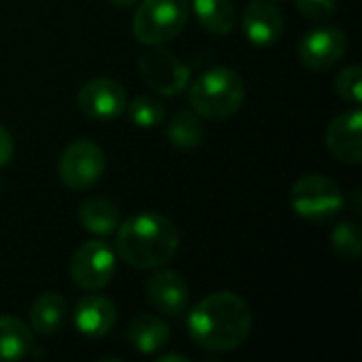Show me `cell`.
<instances>
[{"label":"cell","mask_w":362,"mask_h":362,"mask_svg":"<svg viewBox=\"0 0 362 362\" xmlns=\"http://www.w3.org/2000/svg\"><path fill=\"white\" fill-rule=\"evenodd\" d=\"M34 348V333L32 329L15 318V316H0V362L21 361Z\"/></svg>","instance_id":"obj_19"},{"label":"cell","mask_w":362,"mask_h":362,"mask_svg":"<svg viewBox=\"0 0 362 362\" xmlns=\"http://www.w3.org/2000/svg\"><path fill=\"white\" fill-rule=\"evenodd\" d=\"M331 246L337 257L346 261H358L362 252V233L358 223L344 221L331 231Z\"/></svg>","instance_id":"obj_21"},{"label":"cell","mask_w":362,"mask_h":362,"mask_svg":"<svg viewBox=\"0 0 362 362\" xmlns=\"http://www.w3.org/2000/svg\"><path fill=\"white\" fill-rule=\"evenodd\" d=\"M146 297L159 314L170 318L182 316L191 301L189 284L178 272L172 269H157L146 280Z\"/></svg>","instance_id":"obj_11"},{"label":"cell","mask_w":362,"mask_h":362,"mask_svg":"<svg viewBox=\"0 0 362 362\" xmlns=\"http://www.w3.org/2000/svg\"><path fill=\"white\" fill-rule=\"evenodd\" d=\"M159 362H170V361H176V362H189L187 356H182V354H159Z\"/></svg>","instance_id":"obj_26"},{"label":"cell","mask_w":362,"mask_h":362,"mask_svg":"<svg viewBox=\"0 0 362 362\" xmlns=\"http://www.w3.org/2000/svg\"><path fill=\"white\" fill-rule=\"evenodd\" d=\"M125 112H127L129 121L136 127H142V129L157 127L163 121V117H165L163 104L159 100L151 98V95H136L132 102L127 100Z\"/></svg>","instance_id":"obj_22"},{"label":"cell","mask_w":362,"mask_h":362,"mask_svg":"<svg viewBox=\"0 0 362 362\" xmlns=\"http://www.w3.org/2000/svg\"><path fill=\"white\" fill-rule=\"evenodd\" d=\"M104 172L106 155L93 140L87 138L70 142L57 161V176L70 191L91 189L104 176Z\"/></svg>","instance_id":"obj_6"},{"label":"cell","mask_w":362,"mask_h":362,"mask_svg":"<svg viewBox=\"0 0 362 362\" xmlns=\"http://www.w3.org/2000/svg\"><path fill=\"white\" fill-rule=\"evenodd\" d=\"M72 322L85 337L100 339L108 335L117 325V308L104 295H85L74 305Z\"/></svg>","instance_id":"obj_14"},{"label":"cell","mask_w":362,"mask_h":362,"mask_svg":"<svg viewBox=\"0 0 362 362\" xmlns=\"http://www.w3.org/2000/svg\"><path fill=\"white\" fill-rule=\"evenodd\" d=\"M117 267V252L102 240L83 242L70 259V280L83 291H102L110 284Z\"/></svg>","instance_id":"obj_7"},{"label":"cell","mask_w":362,"mask_h":362,"mask_svg":"<svg viewBox=\"0 0 362 362\" xmlns=\"http://www.w3.org/2000/svg\"><path fill=\"white\" fill-rule=\"evenodd\" d=\"M244 100L246 83L233 68L227 66L206 70L189 89L191 108L210 121H225L233 117L242 108Z\"/></svg>","instance_id":"obj_3"},{"label":"cell","mask_w":362,"mask_h":362,"mask_svg":"<svg viewBox=\"0 0 362 362\" xmlns=\"http://www.w3.org/2000/svg\"><path fill=\"white\" fill-rule=\"evenodd\" d=\"M168 138L176 148H197L204 140L202 117L193 108L178 110L168 125Z\"/></svg>","instance_id":"obj_20"},{"label":"cell","mask_w":362,"mask_h":362,"mask_svg":"<svg viewBox=\"0 0 362 362\" xmlns=\"http://www.w3.org/2000/svg\"><path fill=\"white\" fill-rule=\"evenodd\" d=\"M68 303L59 293H42L30 308V329L38 335H55L68 320Z\"/></svg>","instance_id":"obj_16"},{"label":"cell","mask_w":362,"mask_h":362,"mask_svg":"<svg viewBox=\"0 0 362 362\" xmlns=\"http://www.w3.org/2000/svg\"><path fill=\"white\" fill-rule=\"evenodd\" d=\"M348 51V34L337 25H316L299 40V59L314 72L333 68Z\"/></svg>","instance_id":"obj_9"},{"label":"cell","mask_w":362,"mask_h":362,"mask_svg":"<svg viewBox=\"0 0 362 362\" xmlns=\"http://www.w3.org/2000/svg\"><path fill=\"white\" fill-rule=\"evenodd\" d=\"M299 13L316 23H325L329 21L335 13H337V0H295Z\"/></svg>","instance_id":"obj_24"},{"label":"cell","mask_w":362,"mask_h":362,"mask_svg":"<svg viewBox=\"0 0 362 362\" xmlns=\"http://www.w3.org/2000/svg\"><path fill=\"white\" fill-rule=\"evenodd\" d=\"M115 6H121V8H127V6H136L140 0H110Z\"/></svg>","instance_id":"obj_27"},{"label":"cell","mask_w":362,"mask_h":362,"mask_svg":"<svg viewBox=\"0 0 362 362\" xmlns=\"http://www.w3.org/2000/svg\"><path fill=\"white\" fill-rule=\"evenodd\" d=\"M127 339L132 348L140 354H157L170 341V327L163 318L155 314H138L127 325Z\"/></svg>","instance_id":"obj_15"},{"label":"cell","mask_w":362,"mask_h":362,"mask_svg":"<svg viewBox=\"0 0 362 362\" xmlns=\"http://www.w3.org/2000/svg\"><path fill=\"white\" fill-rule=\"evenodd\" d=\"M78 223L85 231H89L91 235H110L117 231L119 223H121V212L119 208L104 199V197H89L78 206Z\"/></svg>","instance_id":"obj_17"},{"label":"cell","mask_w":362,"mask_h":362,"mask_svg":"<svg viewBox=\"0 0 362 362\" xmlns=\"http://www.w3.org/2000/svg\"><path fill=\"white\" fill-rule=\"evenodd\" d=\"M138 70L144 83L161 95H176L185 91L191 78L189 66L161 45L151 47L144 55H140Z\"/></svg>","instance_id":"obj_8"},{"label":"cell","mask_w":362,"mask_h":362,"mask_svg":"<svg viewBox=\"0 0 362 362\" xmlns=\"http://www.w3.org/2000/svg\"><path fill=\"white\" fill-rule=\"evenodd\" d=\"M335 91L337 95L352 104L358 106L362 102V70L358 64L346 66L337 76H335Z\"/></svg>","instance_id":"obj_23"},{"label":"cell","mask_w":362,"mask_h":362,"mask_svg":"<svg viewBox=\"0 0 362 362\" xmlns=\"http://www.w3.org/2000/svg\"><path fill=\"white\" fill-rule=\"evenodd\" d=\"M176 225L159 212H140L117 227L115 252L134 269H159L178 252Z\"/></svg>","instance_id":"obj_2"},{"label":"cell","mask_w":362,"mask_h":362,"mask_svg":"<svg viewBox=\"0 0 362 362\" xmlns=\"http://www.w3.org/2000/svg\"><path fill=\"white\" fill-rule=\"evenodd\" d=\"M252 331V310L244 297L231 291H218L204 297L189 312L191 339L212 352H233Z\"/></svg>","instance_id":"obj_1"},{"label":"cell","mask_w":362,"mask_h":362,"mask_svg":"<svg viewBox=\"0 0 362 362\" xmlns=\"http://www.w3.org/2000/svg\"><path fill=\"white\" fill-rule=\"evenodd\" d=\"M76 104L81 112L95 121L117 119L125 112L127 91L125 87L108 76L89 78L76 93Z\"/></svg>","instance_id":"obj_10"},{"label":"cell","mask_w":362,"mask_h":362,"mask_svg":"<svg viewBox=\"0 0 362 362\" xmlns=\"http://www.w3.org/2000/svg\"><path fill=\"white\" fill-rule=\"evenodd\" d=\"M346 206L339 185L322 174H308L291 189V208L297 216L310 223H327Z\"/></svg>","instance_id":"obj_5"},{"label":"cell","mask_w":362,"mask_h":362,"mask_svg":"<svg viewBox=\"0 0 362 362\" xmlns=\"http://www.w3.org/2000/svg\"><path fill=\"white\" fill-rule=\"evenodd\" d=\"M325 144L329 153L350 165H358L362 161V112L352 108L339 117H335L325 134Z\"/></svg>","instance_id":"obj_12"},{"label":"cell","mask_w":362,"mask_h":362,"mask_svg":"<svg viewBox=\"0 0 362 362\" xmlns=\"http://www.w3.org/2000/svg\"><path fill=\"white\" fill-rule=\"evenodd\" d=\"M13 155H15V142H13V136L6 127L0 125V168L8 165L13 161Z\"/></svg>","instance_id":"obj_25"},{"label":"cell","mask_w":362,"mask_h":362,"mask_svg":"<svg viewBox=\"0 0 362 362\" xmlns=\"http://www.w3.org/2000/svg\"><path fill=\"white\" fill-rule=\"evenodd\" d=\"M242 30L255 47H272L284 32V15L274 0H250L242 15Z\"/></svg>","instance_id":"obj_13"},{"label":"cell","mask_w":362,"mask_h":362,"mask_svg":"<svg viewBox=\"0 0 362 362\" xmlns=\"http://www.w3.org/2000/svg\"><path fill=\"white\" fill-rule=\"evenodd\" d=\"M191 8L199 25L210 34L225 36L238 25V8L233 0H193Z\"/></svg>","instance_id":"obj_18"},{"label":"cell","mask_w":362,"mask_h":362,"mask_svg":"<svg viewBox=\"0 0 362 362\" xmlns=\"http://www.w3.org/2000/svg\"><path fill=\"white\" fill-rule=\"evenodd\" d=\"M189 15L191 0H142L136 8L132 30L146 47L165 45L185 30Z\"/></svg>","instance_id":"obj_4"},{"label":"cell","mask_w":362,"mask_h":362,"mask_svg":"<svg viewBox=\"0 0 362 362\" xmlns=\"http://www.w3.org/2000/svg\"><path fill=\"white\" fill-rule=\"evenodd\" d=\"M274 2H278V0H274Z\"/></svg>","instance_id":"obj_28"}]
</instances>
